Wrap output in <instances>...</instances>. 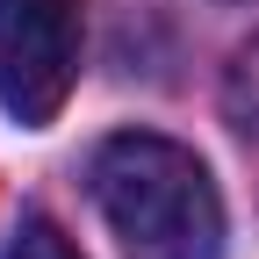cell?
I'll use <instances>...</instances> for the list:
<instances>
[{"instance_id": "1", "label": "cell", "mask_w": 259, "mask_h": 259, "mask_svg": "<svg viewBox=\"0 0 259 259\" xmlns=\"http://www.w3.org/2000/svg\"><path fill=\"white\" fill-rule=\"evenodd\" d=\"M87 180L122 259H216L223 252V194L187 144L122 130L94 151Z\"/></svg>"}, {"instance_id": "2", "label": "cell", "mask_w": 259, "mask_h": 259, "mask_svg": "<svg viewBox=\"0 0 259 259\" xmlns=\"http://www.w3.org/2000/svg\"><path fill=\"white\" fill-rule=\"evenodd\" d=\"M79 79V22L65 0H0V108L44 130Z\"/></svg>"}, {"instance_id": "3", "label": "cell", "mask_w": 259, "mask_h": 259, "mask_svg": "<svg viewBox=\"0 0 259 259\" xmlns=\"http://www.w3.org/2000/svg\"><path fill=\"white\" fill-rule=\"evenodd\" d=\"M223 122H231L238 151L259 166V44H245L238 65H231V79H223Z\"/></svg>"}, {"instance_id": "4", "label": "cell", "mask_w": 259, "mask_h": 259, "mask_svg": "<svg viewBox=\"0 0 259 259\" xmlns=\"http://www.w3.org/2000/svg\"><path fill=\"white\" fill-rule=\"evenodd\" d=\"M0 259H79V252H72V238H65L51 216H22Z\"/></svg>"}]
</instances>
